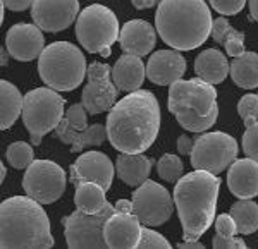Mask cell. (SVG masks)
I'll use <instances>...</instances> for the list:
<instances>
[{
  "instance_id": "1",
  "label": "cell",
  "mask_w": 258,
  "mask_h": 249,
  "mask_svg": "<svg viewBox=\"0 0 258 249\" xmlns=\"http://www.w3.org/2000/svg\"><path fill=\"white\" fill-rule=\"evenodd\" d=\"M160 105L148 90L131 91L107 115V139L120 153H143L160 131Z\"/></svg>"
},
{
  "instance_id": "2",
  "label": "cell",
  "mask_w": 258,
  "mask_h": 249,
  "mask_svg": "<svg viewBox=\"0 0 258 249\" xmlns=\"http://www.w3.org/2000/svg\"><path fill=\"white\" fill-rule=\"evenodd\" d=\"M220 179L207 170H195L176 182L174 205L184 240H200L215 220Z\"/></svg>"
},
{
  "instance_id": "3",
  "label": "cell",
  "mask_w": 258,
  "mask_h": 249,
  "mask_svg": "<svg viewBox=\"0 0 258 249\" xmlns=\"http://www.w3.org/2000/svg\"><path fill=\"white\" fill-rule=\"evenodd\" d=\"M212 23L205 0H160L155 12L162 41L179 52L202 47L212 33Z\"/></svg>"
},
{
  "instance_id": "4",
  "label": "cell",
  "mask_w": 258,
  "mask_h": 249,
  "mask_svg": "<svg viewBox=\"0 0 258 249\" xmlns=\"http://www.w3.org/2000/svg\"><path fill=\"white\" fill-rule=\"evenodd\" d=\"M31 196H12L0 206V247H53L50 220Z\"/></svg>"
},
{
  "instance_id": "5",
  "label": "cell",
  "mask_w": 258,
  "mask_h": 249,
  "mask_svg": "<svg viewBox=\"0 0 258 249\" xmlns=\"http://www.w3.org/2000/svg\"><path fill=\"white\" fill-rule=\"evenodd\" d=\"M169 110L182 129L205 132L219 117L217 90L200 77L179 79L169 88Z\"/></svg>"
},
{
  "instance_id": "6",
  "label": "cell",
  "mask_w": 258,
  "mask_h": 249,
  "mask_svg": "<svg viewBox=\"0 0 258 249\" xmlns=\"http://www.w3.org/2000/svg\"><path fill=\"white\" fill-rule=\"evenodd\" d=\"M88 72L86 59L80 47L69 41H55L45 47L38 57V74L48 88L73 91L81 85Z\"/></svg>"
},
{
  "instance_id": "7",
  "label": "cell",
  "mask_w": 258,
  "mask_h": 249,
  "mask_svg": "<svg viewBox=\"0 0 258 249\" xmlns=\"http://www.w3.org/2000/svg\"><path fill=\"white\" fill-rule=\"evenodd\" d=\"M119 33L117 16L102 4L85 7L76 19V38L90 53L110 57V48L119 41Z\"/></svg>"
},
{
  "instance_id": "8",
  "label": "cell",
  "mask_w": 258,
  "mask_h": 249,
  "mask_svg": "<svg viewBox=\"0 0 258 249\" xmlns=\"http://www.w3.org/2000/svg\"><path fill=\"white\" fill-rule=\"evenodd\" d=\"M64 97L52 88H35L24 95L23 122L31 134V143L40 144L41 136L57 129L64 119Z\"/></svg>"
},
{
  "instance_id": "9",
  "label": "cell",
  "mask_w": 258,
  "mask_h": 249,
  "mask_svg": "<svg viewBox=\"0 0 258 249\" xmlns=\"http://www.w3.org/2000/svg\"><path fill=\"white\" fill-rule=\"evenodd\" d=\"M189 156L195 170H207L219 176L238 158V143L226 132H203L195 138Z\"/></svg>"
},
{
  "instance_id": "10",
  "label": "cell",
  "mask_w": 258,
  "mask_h": 249,
  "mask_svg": "<svg viewBox=\"0 0 258 249\" xmlns=\"http://www.w3.org/2000/svg\"><path fill=\"white\" fill-rule=\"evenodd\" d=\"M66 186L68 177L64 169L52 160H35L23 177L24 193L41 205L57 201L64 194Z\"/></svg>"
},
{
  "instance_id": "11",
  "label": "cell",
  "mask_w": 258,
  "mask_h": 249,
  "mask_svg": "<svg viewBox=\"0 0 258 249\" xmlns=\"http://www.w3.org/2000/svg\"><path fill=\"white\" fill-rule=\"evenodd\" d=\"M115 213L114 205H107L105 210L100 213H85L81 210H76L69 217L62 220L64 225L66 242L69 247H107V242L103 239V227L105 222Z\"/></svg>"
},
{
  "instance_id": "12",
  "label": "cell",
  "mask_w": 258,
  "mask_h": 249,
  "mask_svg": "<svg viewBox=\"0 0 258 249\" xmlns=\"http://www.w3.org/2000/svg\"><path fill=\"white\" fill-rule=\"evenodd\" d=\"M174 198L164 186L155 181H145L133 193V213L141 225L159 227L172 217Z\"/></svg>"
},
{
  "instance_id": "13",
  "label": "cell",
  "mask_w": 258,
  "mask_h": 249,
  "mask_svg": "<svg viewBox=\"0 0 258 249\" xmlns=\"http://www.w3.org/2000/svg\"><path fill=\"white\" fill-rule=\"evenodd\" d=\"M88 82L81 95V103L91 115L110 110L117 103V86L112 81V67L102 62L88 65Z\"/></svg>"
},
{
  "instance_id": "14",
  "label": "cell",
  "mask_w": 258,
  "mask_h": 249,
  "mask_svg": "<svg viewBox=\"0 0 258 249\" xmlns=\"http://www.w3.org/2000/svg\"><path fill=\"white\" fill-rule=\"evenodd\" d=\"M78 16H80L78 0H35L31 6L33 23L48 33L68 30Z\"/></svg>"
},
{
  "instance_id": "15",
  "label": "cell",
  "mask_w": 258,
  "mask_h": 249,
  "mask_svg": "<svg viewBox=\"0 0 258 249\" xmlns=\"http://www.w3.org/2000/svg\"><path fill=\"white\" fill-rule=\"evenodd\" d=\"M115 165L112 163L105 153L100 151H86L76 158L71 165V182L74 186L81 182H97L105 191L110 189L114 181Z\"/></svg>"
},
{
  "instance_id": "16",
  "label": "cell",
  "mask_w": 258,
  "mask_h": 249,
  "mask_svg": "<svg viewBox=\"0 0 258 249\" xmlns=\"http://www.w3.org/2000/svg\"><path fill=\"white\" fill-rule=\"evenodd\" d=\"M6 48L12 59L19 62L38 59L45 50V38L41 28L28 23L14 24L6 35Z\"/></svg>"
},
{
  "instance_id": "17",
  "label": "cell",
  "mask_w": 258,
  "mask_h": 249,
  "mask_svg": "<svg viewBox=\"0 0 258 249\" xmlns=\"http://www.w3.org/2000/svg\"><path fill=\"white\" fill-rule=\"evenodd\" d=\"M186 72V60L179 50H159L150 55L147 77L157 86H170L182 79Z\"/></svg>"
},
{
  "instance_id": "18",
  "label": "cell",
  "mask_w": 258,
  "mask_h": 249,
  "mask_svg": "<svg viewBox=\"0 0 258 249\" xmlns=\"http://www.w3.org/2000/svg\"><path fill=\"white\" fill-rule=\"evenodd\" d=\"M141 222L135 213H119L115 211L105 222L103 227V239L107 247H138L141 237Z\"/></svg>"
},
{
  "instance_id": "19",
  "label": "cell",
  "mask_w": 258,
  "mask_h": 249,
  "mask_svg": "<svg viewBox=\"0 0 258 249\" xmlns=\"http://www.w3.org/2000/svg\"><path fill=\"white\" fill-rule=\"evenodd\" d=\"M119 43L124 53L131 55H148L157 43L155 30L150 23L143 19L127 21L119 33Z\"/></svg>"
},
{
  "instance_id": "20",
  "label": "cell",
  "mask_w": 258,
  "mask_h": 249,
  "mask_svg": "<svg viewBox=\"0 0 258 249\" xmlns=\"http://www.w3.org/2000/svg\"><path fill=\"white\" fill-rule=\"evenodd\" d=\"M227 188L239 199L258 196V161L236 158L227 170Z\"/></svg>"
},
{
  "instance_id": "21",
  "label": "cell",
  "mask_w": 258,
  "mask_h": 249,
  "mask_svg": "<svg viewBox=\"0 0 258 249\" xmlns=\"http://www.w3.org/2000/svg\"><path fill=\"white\" fill-rule=\"evenodd\" d=\"M145 77H147V65L138 55L124 53L112 67V81L115 82L117 90L126 93L140 90Z\"/></svg>"
},
{
  "instance_id": "22",
  "label": "cell",
  "mask_w": 258,
  "mask_h": 249,
  "mask_svg": "<svg viewBox=\"0 0 258 249\" xmlns=\"http://www.w3.org/2000/svg\"><path fill=\"white\" fill-rule=\"evenodd\" d=\"M55 134L64 144H71L73 153H80L90 146H100L107 139V129L102 124H93V126L86 127L83 131H76L71 127L69 120L66 117L57 126Z\"/></svg>"
},
{
  "instance_id": "23",
  "label": "cell",
  "mask_w": 258,
  "mask_h": 249,
  "mask_svg": "<svg viewBox=\"0 0 258 249\" xmlns=\"http://www.w3.org/2000/svg\"><path fill=\"white\" fill-rule=\"evenodd\" d=\"M115 172L124 184L131 188L141 186L150 177L152 160L143 153H120L115 160Z\"/></svg>"
},
{
  "instance_id": "24",
  "label": "cell",
  "mask_w": 258,
  "mask_h": 249,
  "mask_svg": "<svg viewBox=\"0 0 258 249\" xmlns=\"http://www.w3.org/2000/svg\"><path fill=\"white\" fill-rule=\"evenodd\" d=\"M195 70L200 79L210 82V85H219L229 76L231 65L227 62V57L217 48H207L202 53H198L195 60Z\"/></svg>"
},
{
  "instance_id": "25",
  "label": "cell",
  "mask_w": 258,
  "mask_h": 249,
  "mask_svg": "<svg viewBox=\"0 0 258 249\" xmlns=\"http://www.w3.org/2000/svg\"><path fill=\"white\" fill-rule=\"evenodd\" d=\"M0 103H2V112H0V127L9 129L14 126V122L23 115L24 98L12 82L4 79L0 82Z\"/></svg>"
},
{
  "instance_id": "26",
  "label": "cell",
  "mask_w": 258,
  "mask_h": 249,
  "mask_svg": "<svg viewBox=\"0 0 258 249\" xmlns=\"http://www.w3.org/2000/svg\"><path fill=\"white\" fill-rule=\"evenodd\" d=\"M229 72L234 85L239 88H258V53L244 50L239 57H234Z\"/></svg>"
},
{
  "instance_id": "27",
  "label": "cell",
  "mask_w": 258,
  "mask_h": 249,
  "mask_svg": "<svg viewBox=\"0 0 258 249\" xmlns=\"http://www.w3.org/2000/svg\"><path fill=\"white\" fill-rule=\"evenodd\" d=\"M107 191L97 182H81L76 186L74 193V205L85 213H100L107 208L109 201L105 198Z\"/></svg>"
},
{
  "instance_id": "28",
  "label": "cell",
  "mask_w": 258,
  "mask_h": 249,
  "mask_svg": "<svg viewBox=\"0 0 258 249\" xmlns=\"http://www.w3.org/2000/svg\"><path fill=\"white\" fill-rule=\"evenodd\" d=\"M231 215L238 225V234L248 235L258 230V205L251 199H239L231 206Z\"/></svg>"
},
{
  "instance_id": "29",
  "label": "cell",
  "mask_w": 258,
  "mask_h": 249,
  "mask_svg": "<svg viewBox=\"0 0 258 249\" xmlns=\"http://www.w3.org/2000/svg\"><path fill=\"white\" fill-rule=\"evenodd\" d=\"M6 156H7V161L11 163V167H14L18 170L28 169L33 161H35V151H33V148L28 143H24V141H16V143H12L11 146L7 148Z\"/></svg>"
},
{
  "instance_id": "30",
  "label": "cell",
  "mask_w": 258,
  "mask_h": 249,
  "mask_svg": "<svg viewBox=\"0 0 258 249\" xmlns=\"http://www.w3.org/2000/svg\"><path fill=\"white\" fill-rule=\"evenodd\" d=\"M182 172H184V165H182L181 158L177 155H172V153H165L162 155V158L157 163V174L167 182H176L182 177Z\"/></svg>"
},
{
  "instance_id": "31",
  "label": "cell",
  "mask_w": 258,
  "mask_h": 249,
  "mask_svg": "<svg viewBox=\"0 0 258 249\" xmlns=\"http://www.w3.org/2000/svg\"><path fill=\"white\" fill-rule=\"evenodd\" d=\"M238 114L246 127L255 124L258 120V95H244L238 103Z\"/></svg>"
},
{
  "instance_id": "32",
  "label": "cell",
  "mask_w": 258,
  "mask_h": 249,
  "mask_svg": "<svg viewBox=\"0 0 258 249\" xmlns=\"http://www.w3.org/2000/svg\"><path fill=\"white\" fill-rule=\"evenodd\" d=\"M244 40H246V36H244V33H241L238 30H234V28H231L226 36H224V48H226L227 55L231 57H239L241 53L244 52Z\"/></svg>"
},
{
  "instance_id": "33",
  "label": "cell",
  "mask_w": 258,
  "mask_h": 249,
  "mask_svg": "<svg viewBox=\"0 0 258 249\" xmlns=\"http://www.w3.org/2000/svg\"><path fill=\"white\" fill-rule=\"evenodd\" d=\"M138 247L140 249H145V247H164V249H170L172 246H170V242L162 234L155 232V230L152 229V227L143 225V229H141V237H140Z\"/></svg>"
},
{
  "instance_id": "34",
  "label": "cell",
  "mask_w": 258,
  "mask_h": 249,
  "mask_svg": "<svg viewBox=\"0 0 258 249\" xmlns=\"http://www.w3.org/2000/svg\"><path fill=\"white\" fill-rule=\"evenodd\" d=\"M243 149L248 158L258 161V120L255 124H251V126H248L246 131H244Z\"/></svg>"
},
{
  "instance_id": "35",
  "label": "cell",
  "mask_w": 258,
  "mask_h": 249,
  "mask_svg": "<svg viewBox=\"0 0 258 249\" xmlns=\"http://www.w3.org/2000/svg\"><path fill=\"white\" fill-rule=\"evenodd\" d=\"M86 110L83 103H74L66 112V119L69 120L71 127L76 131H83L88 127V117H86Z\"/></svg>"
},
{
  "instance_id": "36",
  "label": "cell",
  "mask_w": 258,
  "mask_h": 249,
  "mask_svg": "<svg viewBox=\"0 0 258 249\" xmlns=\"http://www.w3.org/2000/svg\"><path fill=\"white\" fill-rule=\"evenodd\" d=\"M248 0H209L210 7L222 16H234L244 9Z\"/></svg>"
},
{
  "instance_id": "37",
  "label": "cell",
  "mask_w": 258,
  "mask_h": 249,
  "mask_svg": "<svg viewBox=\"0 0 258 249\" xmlns=\"http://www.w3.org/2000/svg\"><path fill=\"white\" fill-rule=\"evenodd\" d=\"M215 229H217V234L224 235V237H232V235L238 234V225H236L231 213L219 215L217 220H215Z\"/></svg>"
},
{
  "instance_id": "38",
  "label": "cell",
  "mask_w": 258,
  "mask_h": 249,
  "mask_svg": "<svg viewBox=\"0 0 258 249\" xmlns=\"http://www.w3.org/2000/svg\"><path fill=\"white\" fill-rule=\"evenodd\" d=\"M212 246L215 249H229V247L244 249L246 247V242H244V239L236 237V235H232V237H224V235H220V234H215L214 239H212Z\"/></svg>"
},
{
  "instance_id": "39",
  "label": "cell",
  "mask_w": 258,
  "mask_h": 249,
  "mask_svg": "<svg viewBox=\"0 0 258 249\" xmlns=\"http://www.w3.org/2000/svg\"><path fill=\"white\" fill-rule=\"evenodd\" d=\"M231 24H229V21L226 18H217L214 19V23H212V38H214L217 43L222 45L224 41V36H226V33L231 30Z\"/></svg>"
},
{
  "instance_id": "40",
  "label": "cell",
  "mask_w": 258,
  "mask_h": 249,
  "mask_svg": "<svg viewBox=\"0 0 258 249\" xmlns=\"http://www.w3.org/2000/svg\"><path fill=\"white\" fill-rule=\"evenodd\" d=\"M33 2H35V0H2V6L6 7V9L21 12V11H26L28 7H31Z\"/></svg>"
},
{
  "instance_id": "41",
  "label": "cell",
  "mask_w": 258,
  "mask_h": 249,
  "mask_svg": "<svg viewBox=\"0 0 258 249\" xmlns=\"http://www.w3.org/2000/svg\"><path fill=\"white\" fill-rule=\"evenodd\" d=\"M193 144H195V138H189V136L182 134L177 138V151L181 155H191L193 151Z\"/></svg>"
},
{
  "instance_id": "42",
  "label": "cell",
  "mask_w": 258,
  "mask_h": 249,
  "mask_svg": "<svg viewBox=\"0 0 258 249\" xmlns=\"http://www.w3.org/2000/svg\"><path fill=\"white\" fill-rule=\"evenodd\" d=\"M114 206L119 213H133V201H127V199H117Z\"/></svg>"
},
{
  "instance_id": "43",
  "label": "cell",
  "mask_w": 258,
  "mask_h": 249,
  "mask_svg": "<svg viewBox=\"0 0 258 249\" xmlns=\"http://www.w3.org/2000/svg\"><path fill=\"white\" fill-rule=\"evenodd\" d=\"M131 2L138 11H143V9H150V7L155 6L157 0H131Z\"/></svg>"
},
{
  "instance_id": "44",
  "label": "cell",
  "mask_w": 258,
  "mask_h": 249,
  "mask_svg": "<svg viewBox=\"0 0 258 249\" xmlns=\"http://www.w3.org/2000/svg\"><path fill=\"white\" fill-rule=\"evenodd\" d=\"M177 247L186 249V247H193V249H200V247H205L200 240H184V242H179Z\"/></svg>"
},
{
  "instance_id": "45",
  "label": "cell",
  "mask_w": 258,
  "mask_h": 249,
  "mask_svg": "<svg viewBox=\"0 0 258 249\" xmlns=\"http://www.w3.org/2000/svg\"><path fill=\"white\" fill-rule=\"evenodd\" d=\"M248 4H249V14L258 23V0H248Z\"/></svg>"
},
{
  "instance_id": "46",
  "label": "cell",
  "mask_w": 258,
  "mask_h": 249,
  "mask_svg": "<svg viewBox=\"0 0 258 249\" xmlns=\"http://www.w3.org/2000/svg\"><path fill=\"white\" fill-rule=\"evenodd\" d=\"M7 57H9L7 48H2V65H7Z\"/></svg>"
},
{
  "instance_id": "47",
  "label": "cell",
  "mask_w": 258,
  "mask_h": 249,
  "mask_svg": "<svg viewBox=\"0 0 258 249\" xmlns=\"http://www.w3.org/2000/svg\"><path fill=\"white\" fill-rule=\"evenodd\" d=\"M6 176H7V169H6V165H2V167H0V177H2V179L0 181H6Z\"/></svg>"
}]
</instances>
